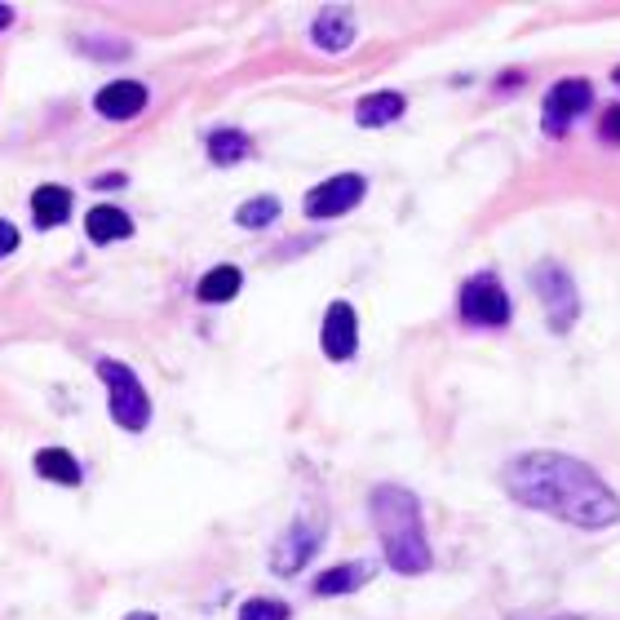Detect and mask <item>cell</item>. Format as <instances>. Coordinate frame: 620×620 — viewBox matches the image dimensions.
Listing matches in <instances>:
<instances>
[{"instance_id":"cell-17","label":"cell","mask_w":620,"mask_h":620,"mask_svg":"<svg viewBox=\"0 0 620 620\" xmlns=\"http://www.w3.org/2000/svg\"><path fill=\"white\" fill-rule=\"evenodd\" d=\"M240 284H244V276H240L236 267H213V271L200 280L196 293H200V302H218V307H222V302H231V298L240 293Z\"/></svg>"},{"instance_id":"cell-18","label":"cell","mask_w":620,"mask_h":620,"mask_svg":"<svg viewBox=\"0 0 620 620\" xmlns=\"http://www.w3.org/2000/svg\"><path fill=\"white\" fill-rule=\"evenodd\" d=\"M249 151H253L249 147V133H240V129H218L209 138V160L213 164H240Z\"/></svg>"},{"instance_id":"cell-4","label":"cell","mask_w":620,"mask_h":620,"mask_svg":"<svg viewBox=\"0 0 620 620\" xmlns=\"http://www.w3.org/2000/svg\"><path fill=\"white\" fill-rule=\"evenodd\" d=\"M457 310L466 323L474 328H501L510 323V298H506V284L492 276V271H479L461 284V298H457Z\"/></svg>"},{"instance_id":"cell-24","label":"cell","mask_w":620,"mask_h":620,"mask_svg":"<svg viewBox=\"0 0 620 620\" xmlns=\"http://www.w3.org/2000/svg\"><path fill=\"white\" fill-rule=\"evenodd\" d=\"M9 22H13V9H4V4H0V31H4Z\"/></svg>"},{"instance_id":"cell-15","label":"cell","mask_w":620,"mask_h":620,"mask_svg":"<svg viewBox=\"0 0 620 620\" xmlns=\"http://www.w3.org/2000/svg\"><path fill=\"white\" fill-rule=\"evenodd\" d=\"M84 231H89L93 244H116V240H129V236H133V222H129V213L98 204V209L84 218Z\"/></svg>"},{"instance_id":"cell-12","label":"cell","mask_w":620,"mask_h":620,"mask_svg":"<svg viewBox=\"0 0 620 620\" xmlns=\"http://www.w3.org/2000/svg\"><path fill=\"white\" fill-rule=\"evenodd\" d=\"M403 93H394V89H381V93H368V98H359V107H354V120L363 124V129H386V124H394L399 116H403Z\"/></svg>"},{"instance_id":"cell-19","label":"cell","mask_w":620,"mask_h":620,"mask_svg":"<svg viewBox=\"0 0 620 620\" xmlns=\"http://www.w3.org/2000/svg\"><path fill=\"white\" fill-rule=\"evenodd\" d=\"M276 218H280V200H276V196H258V200H249V204L236 209V222H240L244 231H262V227H271Z\"/></svg>"},{"instance_id":"cell-8","label":"cell","mask_w":620,"mask_h":620,"mask_svg":"<svg viewBox=\"0 0 620 620\" xmlns=\"http://www.w3.org/2000/svg\"><path fill=\"white\" fill-rule=\"evenodd\" d=\"M323 354L332 359V363H341V359H350L354 350H359V319H354V307L350 302H332L328 314H323Z\"/></svg>"},{"instance_id":"cell-22","label":"cell","mask_w":620,"mask_h":620,"mask_svg":"<svg viewBox=\"0 0 620 620\" xmlns=\"http://www.w3.org/2000/svg\"><path fill=\"white\" fill-rule=\"evenodd\" d=\"M13 249H18V231H13V222L0 218V258H9Z\"/></svg>"},{"instance_id":"cell-2","label":"cell","mask_w":620,"mask_h":620,"mask_svg":"<svg viewBox=\"0 0 620 620\" xmlns=\"http://www.w3.org/2000/svg\"><path fill=\"white\" fill-rule=\"evenodd\" d=\"M368 514H372L377 541L386 550V563L399 577L430 572L434 554H430V541H426V523H421L417 492H408L403 483H377L372 497H368Z\"/></svg>"},{"instance_id":"cell-25","label":"cell","mask_w":620,"mask_h":620,"mask_svg":"<svg viewBox=\"0 0 620 620\" xmlns=\"http://www.w3.org/2000/svg\"><path fill=\"white\" fill-rule=\"evenodd\" d=\"M550 620H581V617H550Z\"/></svg>"},{"instance_id":"cell-7","label":"cell","mask_w":620,"mask_h":620,"mask_svg":"<svg viewBox=\"0 0 620 620\" xmlns=\"http://www.w3.org/2000/svg\"><path fill=\"white\" fill-rule=\"evenodd\" d=\"M594 107V89H590V80H559L550 93H546V107H541V116H546V133H563L577 116H586Z\"/></svg>"},{"instance_id":"cell-16","label":"cell","mask_w":620,"mask_h":620,"mask_svg":"<svg viewBox=\"0 0 620 620\" xmlns=\"http://www.w3.org/2000/svg\"><path fill=\"white\" fill-rule=\"evenodd\" d=\"M36 474L49 479V483L76 488V483H80V461H76L67 448H40V452H36Z\"/></svg>"},{"instance_id":"cell-6","label":"cell","mask_w":620,"mask_h":620,"mask_svg":"<svg viewBox=\"0 0 620 620\" xmlns=\"http://www.w3.org/2000/svg\"><path fill=\"white\" fill-rule=\"evenodd\" d=\"M363 191H368V182H363L359 173H337V178L310 187L307 200H302V209H307L310 222H328V218L350 213V209L363 200Z\"/></svg>"},{"instance_id":"cell-3","label":"cell","mask_w":620,"mask_h":620,"mask_svg":"<svg viewBox=\"0 0 620 620\" xmlns=\"http://www.w3.org/2000/svg\"><path fill=\"white\" fill-rule=\"evenodd\" d=\"M98 377L107 381V399H111V417L124 430H147L151 421V399L138 381V372L120 359H98Z\"/></svg>"},{"instance_id":"cell-14","label":"cell","mask_w":620,"mask_h":620,"mask_svg":"<svg viewBox=\"0 0 620 620\" xmlns=\"http://www.w3.org/2000/svg\"><path fill=\"white\" fill-rule=\"evenodd\" d=\"M67 213H71V191H67V187H36V196H31V218H36L40 231L67 222Z\"/></svg>"},{"instance_id":"cell-5","label":"cell","mask_w":620,"mask_h":620,"mask_svg":"<svg viewBox=\"0 0 620 620\" xmlns=\"http://www.w3.org/2000/svg\"><path fill=\"white\" fill-rule=\"evenodd\" d=\"M532 289L541 293V307L550 314L554 332H568L577 323V284H572V276L559 262H541L532 271Z\"/></svg>"},{"instance_id":"cell-21","label":"cell","mask_w":620,"mask_h":620,"mask_svg":"<svg viewBox=\"0 0 620 620\" xmlns=\"http://www.w3.org/2000/svg\"><path fill=\"white\" fill-rule=\"evenodd\" d=\"M603 138H608V142H620V107H608V111H603Z\"/></svg>"},{"instance_id":"cell-1","label":"cell","mask_w":620,"mask_h":620,"mask_svg":"<svg viewBox=\"0 0 620 620\" xmlns=\"http://www.w3.org/2000/svg\"><path fill=\"white\" fill-rule=\"evenodd\" d=\"M501 488L510 501L550 514L559 523L603 532L620 523V497L612 483L581 457L568 452H523L501 470Z\"/></svg>"},{"instance_id":"cell-13","label":"cell","mask_w":620,"mask_h":620,"mask_svg":"<svg viewBox=\"0 0 620 620\" xmlns=\"http://www.w3.org/2000/svg\"><path fill=\"white\" fill-rule=\"evenodd\" d=\"M368 577H372V563H337V568H328L323 577H314V594L319 599H332V594H350V590H359V586H368Z\"/></svg>"},{"instance_id":"cell-20","label":"cell","mask_w":620,"mask_h":620,"mask_svg":"<svg viewBox=\"0 0 620 620\" xmlns=\"http://www.w3.org/2000/svg\"><path fill=\"white\" fill-rule=\"evenodd\" d=\"M240 620H289V608L276 599H249L240 608Z\"/></svg>"},{"instance_id":"cell-23","label":"cell","mask_w":620,"mask_h":620,"mask_svg":"<svg viewBox=\"0 0 620 620\" xmlns=\"http://www.w3.org/2000/svg\"><path fill=\"white\" fill-rule=\"evenodd\" d=\"M93 187H102V191H107V187H124V173H111V178H98Z\"/></svg>"},{"instance_id":"cell-11","label":"cell","mask_w":620,"mask_h":620,"mask_svg":"<svg viewBox=\"0 0 620 620\" xmlns=\"http://www.w3.org/2000/svg\"><path fill=\"white\" fill-rule=\"evenodd\" d=\"M310 40L323 49V53H341L350 40H354V18L346 9H323L314 22H310Z\"/></svg>"},{"instance_id":"cell-10","label":"cell","mask_w":620,"mask_h":620,"mask_svg":"<svg viewBox=\"0 0 620 620\" xmlns=\"http://www.w3.org/2000/svg\"><path fill=\"white\" fill-rule=\"evenodd\" d=\"M93 107H98V116H107V120H133V116L147 107V89H142L138 80H111V84H102V89L93 93Z\"/></svg>"},{"instance_id":"cell-9","label":"cell","mask_w":620,"mask_h":620,"mask_svg":"<svg viewBox=\"0 0 620 620\" xmlns=\"http://www.w3.org/2000/svg\"><path fill=\"white\" fill-rule=\"evenodd\" d=\"M314 550H319V532H314L310 523H293V528L280 537L276 554H271V572H276V577H293V572H302Z\"/></svg>"},{"instance_id":"cell-26","label":"cell","mask_w":620,"mask_h":620,"mask_svg":"<svg viewBox=\"0 0 620 620\" xmlns=\"http://www.w3.org/2000/svg\"><path fill=\"white\" fill-rule=\"evenodd\" d=\"M612 80H617V84H620V67H617V76H612Z\"/></svg>"}]
</instances>
